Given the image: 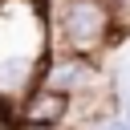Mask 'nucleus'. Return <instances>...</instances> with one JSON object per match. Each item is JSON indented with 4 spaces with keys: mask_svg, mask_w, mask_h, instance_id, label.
Returning a JSON list of instances; mask_svg holds the SVG:
<instances>
[{
    "mask_svg": "<svg viewBox=\"0 0 130 130\" xmlns=\"http://www.w3.org/2000/svg\"><path fill=\"white\" fill-rule=\"evenodd\" d=\"M53 53V24L45 0H0V98L20 102Z\"/></svg>",
    "mask_w": 130,
    "mask_h": 130,
    "instance_id": "obj_1",
    "label": "nucleus"
},
{
    "mask_svg": "<svg viewBox=\"0 0 130 130\" xmlns=\"http://www.w3.org/2000/svg\"><path fill=\"white\" fill-rule=\"evenodd\" d=\"M53 49L98 57L106 45L118 41V4L114 0H61L49 12Z\"/></svg>",
    "mask_w": 130,
    "mask_h": 130,
    "instance_id": "obj_2",
    "label": "nucleus"
},
{
    "mask_svg": "<svg viewBox=\"0 0 130 130\" xmlns=\"http://www.w3.org/2000/svg\"><path fill=\"white\" fill-rule=\"evenodd\" d=\"M12 114H16L20 126H65L73 118V98H65V93H57V89H49V85L37 81L12 106Z\"/></svg>",
    "mask_w": 130,
    "mask_h": 130,
    "instance_id": "obj_3",
    "label": "nucleus"
},
{
    "mask_svg": "<svg viewBox=\"0 0 130 130\" xmlns=\"http://www.w3.org/2000/svg\"><path fill=\"white\" fill-rule=\"evenodd\" d=\"M77 130H130V122L122 118V110H110V114L89 118V122H85V126H77Z\"/></svg>",
    "mask_w": 130,
    "mask_h": 130,
    "instance_id": "obj_4",
    "label": "nucleus"
},
{
    "mask_svg": "<svg viewBox=\"0 0 130 130\" xmlns=\"http://www.w3.org/2000/svg\"><path fill=\"white\" fill-rule=\"evenodd\" d=\"M16 126V114H12V102L0 98V130H12Z\"/></svg>",
    "mask_w": 130,
    "mask_h": 130,
    "instance_id": "obj_5",
    "label": "nucleus"
},
{
    "mask_svg": "<svg viewBox=\"0 0 130 130\" xmlns=\"http://www.w3.org/2000/svg\"><path fill=\"white\" fill-rule=\"evenodd\" d=\"M12 130H65V126H20V122H16Z\"/></svg>",
    "mask_w": 130,
    "mask_h": 130,
    "instance_id": "obj_6",
    "label": "nucleus"
},
{
    "mask_svg": "<svg viewBox=\"0 0 130 130\" xmlns=\"http://www.w3.org/2000/svg\"><path fill=\"white\" fill-rule=\"evenodd\" d=\"M122 118H126V122H130V93H126V98H122Z\"/></svg>",
    "mask_w": 130,
    "mask_h": 130,
    "instance_id": "obj_7",
    "label": "nucleus"
}]
</instances>
